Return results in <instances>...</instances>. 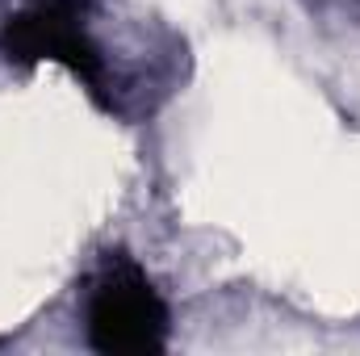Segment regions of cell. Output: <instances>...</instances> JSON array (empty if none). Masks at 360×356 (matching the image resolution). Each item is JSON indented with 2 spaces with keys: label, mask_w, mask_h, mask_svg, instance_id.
Wrapping results in <instances>:
<instances>
[{
  "label": "cell",
  "mask_w": 360,
  "mask_h": 356,
  "mask_svg": "<svg viewBox=\"0 0 360 356\" xmlns=\"http://www.w3.org/2000/svg\"><path fill=\"white\" fill-rule=\"evenodd\" d=\"M89 340L101 352H155L168 340V306L143 268L113 260L89 298Z\"/></svg>",
  "instance_id": "1"
},
{
  "label": "cell",
  "mask_w": 360,
  "mask_h": 356,
  "mask_svg": "<svg viewBox=\"0 0 360 356\" xmlns=\"http://www.w3.org/2000/svg\"><path fill=\"white\" fill-rule=\"evenodd\" d=\"M0 46L8 59L17 63H38V59H51V63H63L72 76H80L96 96L105 89V59L101 51L92 46L89 30L80 21V8L76 0H38L34 8L8 17L4 34H0Z\"/></svg>",
  "instance_id": "2"
}]
</instances>
